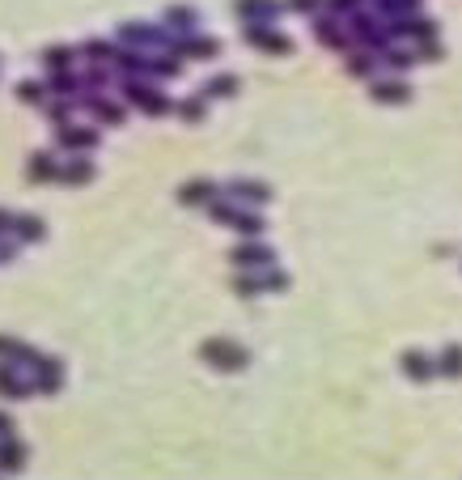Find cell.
<instances>
[{
    "instance_id": "obj_1",
    "label": "cell",
    "mask_w": 462,
    "mask_h": 480,
    "mask_svg": "<svg viewBox=\"0 0 462 480\" xmlns=\"http://www.w3.org/2000/svg\"><path fill=\"white\" fill-rule=\"evenodd\" d=\"M34 391L38 396H59L64 391V362L59 357H51V353L34 357Z\"/></svg>"
},
{
    "instance_id": "obj_2",
    "label": "cell",
    "mask_w": 462,
    "mask_h": 480,
    "mask_svg": "<svg viewBox=\"0 0 462 480\" xmlns=\"http://www.w3.org/2000/svg\"><path fill=\"white\" fill-rule=\"evenodd\" d=\"M98 128H85V123H64V128H55V149H64V153H89V149H98Z\"/></svg>"
},
{
    "instance_id": "obj_3",
    "label": "cell",
    "mask_w": 462,
    "mask_h": 480,
    "mask_svg": "<svg viewBox=\"0 0 462 480\" xmlns=\"http://www.w3.org/2000/svg\"><path fill=\"white\" fill-rule=\"evenodd\" d=\"M76 102L93 115V123H110V128H119V123H123V106H119V102H110V98H102V94H93V89H81V94H76Z\"/></svg>"
},
{
    "instance_id": "obj_4",
    "label": "cell",
    "mask_w": 462,
    "mask_h": 480,
    "mask_svg": "<svg viewBox=\"0 0 462 480\" xmlns=\"http://www.w3.org/2000/svg\"><path fill=\"white\" fill-rule=\"evenodd\" d=\"M123 98L132 102V106H140V111H149V115H166L170 111V102L157 94V89H149V85H140L136 77H127L123 81Z\"/></svg>"
},
{
    "instance_id": "obj_5",
    "label": "cell",
    "mask_w": 462,
    "mask_h": 480,
    "mask_svg": "<svg viewBox=\"0 0 462 480\" xmlns=\"http://www.w3.org/2000/svg\"><path fill=\"white\" fill-rule=\"evenodd\" d=\"M25 464H30V447L17 434H4L0 438V472L4 476H17V472H25Z\"/></svg>"
},
{
    "instance_id": "obj_6",
    "label": "cell",
    "mask_w": 462,
    "mask_h": 480,
    "mask_svg": "<svg viewBox=\"0 0 462 480\" xmlns=\"http://www.w3.org/2000/svg\"><path fill=\"white\" fill-rule=\"evenodd\" d=\"M25 179H30L34 187H42V183H59V162H55V153H47V149L30 153V162H25Z\"/></svg>"
},
{
    "instance_id": "obj_7",
    "label": "cell",
    "mask_w": 462,
    "mask_h": 480,
    "mask_svg": "<svg viewBox=\"0 0 462 480\" xmlns=\"http://www.w3.org/2000/svg\"><path fill=\"white\" fill-rule=\"evenodd\" d=\"M93 174H98V166L85 153H68V162L59 166V183L64 187H85V183H93Z\"/></svg>"
},
{
    "instance_id": "obj_8",
    "label": "cell",
    "mask_w": 462,
    "mask_h": 480,
    "mask_svg": "<svg viewBox=\"0 0 462 480\" xmlns=\"http://www.w3.org/2000/svg\"><path fill=\"white\" fill-rule=\"evenodd\" d=\"M0 396L4 400H25V396H34V379H21L13 362H0Z\"/></svg>"
},
{
    "instance_id": "obj_9",
    "label": "cell",
    "mask_w": 462,
    "mask_h": 480,
    "mask_svg": "<svg viewBox=\"0 0 462 480\" xmlns=\"http://www.w3.org/2000/svg\"><path fill=\"white\" fill-rule=\"evenodd\" d=\"M81 60V47H68V43H55V47H47L42 55H38V64L47 68V72H64V68H72Z\"/></svg>"
},
{
    "instance_id": "obj_10",
    "label": "cell",
    "mask_w": 462,
    "mask_h": 480,
    "mask_svg": "<svg viewBox=\"0 0 462 480\" xmlns=\"http://www.w3.org/2000/svg\"><path fill=\"white\" fill-rule=\"evenodd\" d=\"M13 238L17 242H42L47 238V221L34 217V213H17L13 217Z\"/></svg>"
},
{
    "instance_id": "obj_11",
    "label": "cell",
    "mask_w": 462,
    "mask_h": 480,
    "mask_svg": "<svg viewBox=\"0 0 462 480\" xmlns=\"http://www.w3.org/2000/svg\"><path fill=\"white\" fill-rule=\"evenodd\" d=\"M34 349L25 345V340H17V336H4L0 332V362H13V366H34Z\"/></svg>"
},
{
    "instance_id": "obj_12",
    "label": "cell",
    "mask_w": 462,
    "mask_h": 480,
    "mask_svg": "<svg viewBox=\"0 0 462 480\" xmlns=\"http://www.w3.org/2000/svg\"><path fill=\"white\" fill-rule=\"evenodd\" d=\"M47 89H51V98H76V94H81V77H76L72 68L47 72Z\"/></svg>"
},
{
    "instance_id": "obj_13",
    "label": "cell",
    "mask_w": 462,
    "mask_h": 480,
    "mask_svg": "<svg viewBox=\"0 0 462 480\" xmlns=\"http://www.w3.org/2000/svg\"><path fill=\"white\" fill-rule=\"evenodd\" d=\"M13 94H17V102H25V106H42V102L51 98V89H47V81H34V77H25V81H17V85H13Z\"/></svg>"
},
{
    "instance_id": "obj_14",
    "label": "cell",
    "mask_w": 462,
    "mask_h": 480,
    "mask_svg": "<svg viewBox=\"0 0 462 480\" xmlns=\"http://www.w3.org/2000/svg\"><path fill=\"white\" fill-rule=\"evenodd\" d=\"M72 106H81V102H76V98H47V102H42V115H47L51 128H64V123L72 119Z\"/></svg>"
},
{
    "instance_id": "obj_15",
    "label": "cell",
    "mask_w": 462,
    "mask_h": 480,
    "mask_svg": "<svg viewBox=\"0 0 462 480\" xmlns=\"http://www.w3.org/2000/svg\"><path fill=\"white\" fill-rule=\"evenodd\" d=\"M119 38H123L127 47H136V43H157L161 34H157L153 26H136V21H123V26H119Z\"/></svg>"
},
{
    "instance_id": "obj_16",
    "label": "cell",
    "mask_w": 462,
    "mask_h": 480,
    "mask_svg": "<svg viewBox=\"0 0 462 480\" xmlns=\"http://www.w3.org/2000/svg\"><path fill=\"white\" fill-rule=\"evenodd\" d=\"M81 55H85L89 64H106V60L115 55V47H110L106 38H85V43H81Z\"/></svg>"
},
{
    "instance_id": "obj_17",
    "label": "cell",
    "mask_w": 462,
    "mask_h": 480,
    "mask_svg": "<svg viewBox=\"0 0 462 480\" xmlns=\"http://www.w3.org/2000/svg\"><path fill=\"white\" fill-rule=\"evenodd\" d=\"M110 81V68L106 64H89L85 72H81V89H93V94H102V85Z\"/></svg>"
},
{
    "instance_id": "obj_18",
    "label": "cell",
    "mask_w": 462,
    "mask_h": 480,
    "mask_svg": "<svg viewBox=\"0 0 462 480\" xmlns=\"http://www.w3.org/2000/svg\"><path fill=\"white\" fill-rule=\"evenodd\" d=\"M110 60H115V64H119V68H123L127 77H136V72H144V64H149V60H144L140 51H127V47H123V51H115Z\"/></svg>"
},
{
    "instance_id": "obj_19",
    "label": "cell",
    "mask_w": 462,
    "mask_h": 480,
    "mask_svg": "<svg viewBox=\"0 0 462 480\" xmlns=\"http://www.w3.org/2000/svg\"><path fill=\"white\" fill-rule=\"evenodd\" d=\"M204 353H208V357H212V362H221V366H233V362H238V353H233V349H229V345H208V349H204Z\"/></svg>"
},
{
    "instance_id": "obj_20",
    "label": "cell",
    "mask_w": 462,
    "mask_h": 480,
    "mask_svg": "<svg viewBox=\"0 0 462 480\" xmlns=\"http://www.w3.org/2000/svg\"><path fill=\"white\" fill-rule=\"evenodd\" d=\"M204 196H212V187H204V183H191V187H183V200H187V204H200Z\"/></svg>"
},
{
    "instance_id": "obj_21",
    "label": "cell",
    "mask_w": 462,
    "mask_h": 480,
    "mask_svg": "<svg viewBox=\"0 0 462 480\" xmlns=\"http://www.w3.org/2000/svg\"><path fill=\"white\" fill-rule=\"evenodd\" d=\"M17 247H21V242H8V238H0V264H13V259H17Z\"/></svg>"
},
{
    "instance_id": "obj_22",
    "label": "cell",
    "mask_w": 462,
    "mask_h": 480,
    "mask_svg": "<svg viewBox=\"0 0 462 480\" xmlns=\"http://www.w3.org/2000/svg\"><path fill=\"white\" fill-rule=\"evenodd\" d=\"M4 234H13V213H8V208H0V238H4Z\"/></svg>"
},
{
    "instance_id": "obj_23",
    "label": "cell",
    "mask_w": 462,
    "mask_h": 480,
    "mask_svg": "<svg viewBox=\"0 0 462 480\" xmlns=\"http://www.w3.org/2000/svg\"><path fill=\"white\" fill-rule=\"evenodd\" d=\"M13 430H17V425H13V417L0 408V438H4V434H13Z\"/></svg>"
},
{
    "instance_id": "obj_24",
    "label": "cell",
    "mask_w": 462,
    "mask_h": 480,
    "mask_svg": "<svg viewBox=\"0 0 462 480\" xmlns=\"http://www.w3.org/2000/svg\"><path fill=\"white\" fill-rule=\"evenodd\" d=\"M157 72L170 77V72H178V64H174V60H157Z\"/></svg>"
}]
</instances>
